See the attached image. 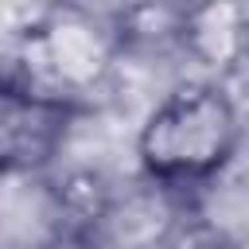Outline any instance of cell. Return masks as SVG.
<instances>
[{
	"label": "cell",
	"mask_w": 249,
	"mask_h": 249,
	"mask_svg": "<svg viewBox=\"0 0 249 249\" xmlns=\"http://www.w3.org/2000/svg\"><path fill=\"white\" fill-rule=\"evenodd\" d=\"M23 78L31 89L51 97L86 105L89 93L105 89L113 66L121 58V35L97 12L62 0L51 4L27 31H23Z\"/></svg>",
	"instance_id": "2"
},
{
	"label": "cell",
	"mask_w": 249,
	"mask_h": 249,
	"mask_svg": "<svg viewBox=\"0 0 249 249\" xmlns=\"http://www.w3.org/2000/svg\"><path fill=\"white\" fill-rule=\"evenodd\" d=\"M0 82H4V78H0Z\"/></svg>",
	"instance_id": "9"
},
{
	"label": "cell",
	"mask_w": 249,
	"mask_h": 249,
	"mask_svg": "<svg viewBox=\"0 0 249 249\" xmlns=\"http://www.w3.org/2000/svg\"><path fill=\"white\" fill-rule=\"evenodd\" d=\"M187 249H245L241 241H233L230 233H218V230H195V237L187 241Z\"/></svg>",
	"instance_id": "6"
},
{
	"label": "cell",
	"mask_w": 249,
	"mask_h": 249,
	"mask_svg": "<svg viewBox=\"0 0 249 249\" xmlns=\"http://www.w3.org/2000/svg\"><path fill=\"white\" fill-rule=\"evenodd\" d=\"M86 214L70 179L51 171L0 175V249H70Z\"/></svg>",
	"instance_id": "4"
},
{
	"label": "cell",
	"mask_w": 249,
	"mask_h": 249,
	"mask_svg": "<svg viewBox=\"0 0 249 249\" xmlns=\"http://www.w3.org/2000/svg\"><path fill=\"white\" fill-rule=\"evenodd\" d=\"M175 47L218 78L241 70L249 58V4L245 0H183L175 19Z\"/></svg>",
	"instance_id": "5"
},
{
	"label": "cell",
	"mask_w": 249,
	"mask_h": 249,
	"mask_svg": "<svg viewBox=\"0 0 249 249\" xmlns=\"http://www.w3.org/2000/svg\"><path fill=\"white\" fill-rule=\"evenodd\" d=\"M195 230L187 191L140 175L128 187H105L82 237H89L97 249H187Z\"/></svg>",
	"instance_id": "3"
},
{
	"label": "cell",
	"mask_w": 249,
	"mask_h": 249,
	"mask_svg": "<svg viewBox=\"0 0 249 249\" xmlns=\"http://www.w3.org/2000/svg\"><path fill=\"white\" fill-rule=\"evenodd\" d=\"M70 249H97V245H93V241H89V237H78V241H74V245H70Z\"/></svg>",
	"instance_id": "7"
},
{
	"label": "cell",
	"mask_w": 249,
	"mask_h": 249,
	"mask_svg": "<svg viewBox=\"0 0 249 249\" xmlns=\"http://www.w3.org/2000/svg\"><path fill=\"white\" fill-rule=\"evenodd\" d=\"M245 136L249 117L218 78L183 82L140 121L136 163L144 179L191 195L214 183L245 152Z\"/></svg>",
	"instance_id": "1"
},
{
	"label": "cell",
	"mask_w": 249,
	"mask_h": 249,
	"mask_svg": "<svg viewBox=\"0 0 249 249\" xmlns=\"http://www.w3.org/2000/svg\"><path fill=\"white\" fill-rule=\"evenodd\" d=\"M245 148H249V136H245Z\"/></svg>",
	"instance_id": "8"
}]
</instances>
